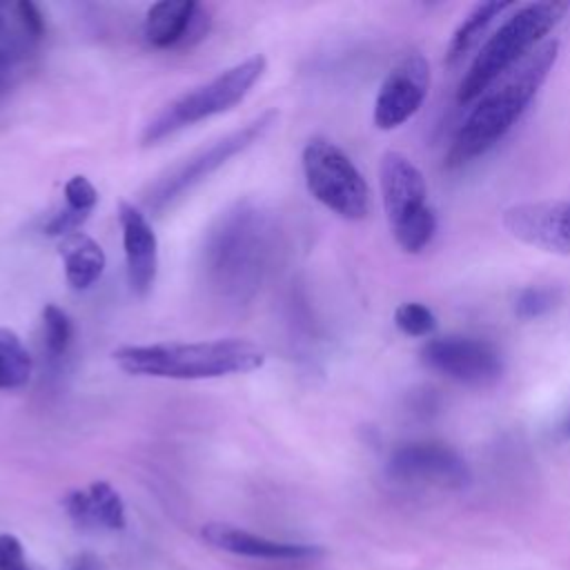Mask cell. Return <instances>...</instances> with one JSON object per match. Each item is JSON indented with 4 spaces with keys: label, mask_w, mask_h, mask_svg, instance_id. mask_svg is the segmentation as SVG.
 I'll return each mask as SVG.
<instances>
[{
    "label": "cell",
    "mask_w": 570,
    "mask_h": 570,
    "mask_svg": "<svg viewBox=\"0 0 570 570\" xmlns=\"http://www.w3.org/2000/svg\"><path fill=\"white\" fill-rule=\"evenodd\" d=\"M559 56V42L546 40L492 82L476 100L448 151V167H463L490 151L523 116Z\"/></svg>",
    "instance_id": "cell-1"
},
{
    "label": "cell",
    "mask_w": 570,
    "mask_h": 570,
    "mask_svg": "<svg viewBox=\"0 0 570 570\" xmlns=\"http://www.w3.org/2000/svg\"><path fill=\"white\" fill-rule=\"evenodd\" d=\"M114 363L131 376L200 381L245 374L263 367L265 352L247 338H216L194 343L122 345L111 354Z\"/></svg>",
    "instance_id": "cell-2"
},
{
    "label": "cell",
    "mask_w": 570,
    "mask_h": 570,
    "mask_svg": "<svg viewBox=\"0 0 570 570\" xmlns=\"http://www.w3.org/2000/svg\"><path fill=\"white\" fill-rule=\"evenodd\" d=\"M568 9V2L543 0L528 2L508 16L474 56L459 82L456 100L461 105L479 100L492 82H497L530 51L546 42V36L563 20Z\"/></svg>",
    "instance_id": "cell-3"
},
{
    "label": "cell",
    "mask_w": 570,
    "mask_h": 570,
    "mask_svg": "<svg viewBox=\"0 0 570 570\" xmlns=\"http://www.w3.org/2000/svg\"><path fill=\"white\" fill-rule=\"evenodd\" d=\"M267 69L265 56L256 53L252 58H245L243 62L220 71L212 80L180 94L171 102H167L147 125L142 131V145H156L163 138L191 127L200 120H207L212 116L225 114L238 102L245 100V96L252 91V87L261 80V76Z\"/></svg>",
    "instance_id": "cell-4"
},
{
    "label": "cell",
    "mask_w": 570,
    "mask_h": 570,
    "mask_svg": "<svg viewBox=\"0 0 570 570\" xmlns=\"http://www.w3.org/2000/svg\"><path fill=\"white\" fill-rule=\"evenodd\" d=\"M383 209L396 245L407 254L423 252L436 232V216L428 203V185L421 169L401 151L381 158Z\"/></svg>",
    "instance_id": "cell-5"
},
{
    "label": "cell",
    "mask_w": 570,
    "mask_h": 570,
    "mask_svg": "<svg viewBox=\"0 0 570 570\" xmlns=\"http://www.w3.org/2000/svg\"><path fill=\"white\" fill-rule=\"evenodd\" d=\"M309 194L345 220L370 214V187L352 158L327 138H312L301 154Z\"/></svg>",
    "instance_id": "cell-6"
},
{
    "label": "cell",
    "mask_w": 570,
    "mask_h": 570,
    "mask_svg": "<svg viewBox=\"0 0 570 570\" xmlns=\"http://www.w3.org/2000/svg\"><path fill=\"white\" fill-rule=\"evenodd\" d=\"M278 120L276 109H267L245 122L243 127L225 134L223 138L214 140L212 145L198 149L176 167H171L165 176H160L147 191L145 203L154 212H163L167 205H171L176 198H180L185 191L196 187L200 180L212 176L216 169H220L227 160L243 154L252 145H256Z\"/></svg>",
    "instance_id": "cell-7"
},
{
    "label": "cell",
    "mask_w": 570,
    "mask_h": 570,
    "mask_svg": "<svg viewBox=\"0 0 570 570\" xmlns=\"http://www.w3.org/2000/svg\"><path fill=\"white\" fill-rule=\"evenodd\" d=\"M265 220L256 209L238 207L220 223L209 243V269L218 287L243 292L254 285L265 258Z\"/></svg>",
    "instance_id": "cell-8"
},
{
    "label": "cell",
    "mask_w": 570,
    "mask_h": 570,
    "mask_svg": "<svg viewBox=\"0 0 570 570\" xmlns=\"http://www.w3.org/2000/svg\"><path fill=\"white\" fill-rule=\"evenodd\" d=\"M421 361L432 372L468 387H490L503 374L501 352L476 336L450 334L430 338L421 347Z\"/></svg>",
    "instance_id": "cell-9"
},
{
    "label": "cell",
    "mask_w": 570,
    "mask_h": 570,
    "mask_svg": "<svg viewBox=\"0 0 570 570\" xmlns=\"http://www.w3.org/2000/svg\"><path fill=\"white\" fill-rule=\"evenodd\" d=\"M392 481L416 488L461 490L470 483L465 459L439 441H412L399 445L385 465Z\"/></svg>",
    "instance_id": "cell-10"
},
{
    "label": "cell",
    "mask_w": 570,
    "mask_h": 570,
    "mask_svg": "<svg viewBox=\"0 0 570 570\" xmlns=\"http://www.w3.org/2000/svg\"><path fill=\"white\" fill-rule=\"evenodd\" d=\"M430 89V65L423 53L405 56L381 82L374 100V125L396 129L407 122L423 105Z\"/></svg>",
    "instance_id": "cell-11"
},
{
    "label": "cell",
    "mask_w": 570,
    "mask_h": 570,
    "mask_svg": "<svg viewBox=\"0 0 570 570\" xmlns=\"http://www.w3.org/2000/svg\"><path fill=\"white\" fill-rule=\"evenodd\" d=\"M501 223L528 247L570 256V200L519 203L503 212Z\"/></svg>",
    "instance_id": "cell-12"
},
{
    "label": "cell",
    "mask_w": 570,
    "mask_h": 570,
    "mask_svg": "<svg viewBox=\"0 0 570 570\" xmlns=\"http://www.w3.org/2000/svg\"><path fill=\"white\" fill-rule=\"evenodd\" d=\"M127 281L136 296H147L158 272V238L149 218L131 203L118 205Z\"/></svg>",
    "instance_id": "cell-13"
},
{
    "label": "cell",
    "mask_w": 570,
    "mask_h": 570,
    "mask_svg": "<svg viewBox=\"0 0 570 570\" xmlns=\"http://www.w3.org/2000/svg\"><path fill=\"white\" fill-rule=\"evenodd\" d=\"M203 537L218 550L240 554V557H252V559L305 561V559H316L323 554V548H318V546L276 541V539L254 534V532H247V530L229 525V523H207L203 528Z\"/></svg>",
    "instance_id": "cell-14"
},
{
    "label": "cell",
    "mask_w": 570,
    "mask_h": 570,
    "mask_svg": "<svg viewBox=\"0 0 570 570\" xmlns=\"http://www.w3.org/2000/svg\"><path fill=\"white\" fill-rule=\"evenodd\" d=\"M203 7L194 0H160L147 9L145 16V40L158 49H171L191 38H203V24L198 13ZM207 27V24H205Z\"/></svg>",
    "instance_id": "cell-15"
},
{
    "label": "cell",
    "mask_w": 570,
    "mask_h": 570,
    "mask_svg": "<svg viewBox=\"0 0 570 570\" xmlns=\"http://www.w3.org/2000/svg\"><path fill=\"white\" fill-rule=\"evenodd\" d=\"M69 519L82 530H122L127 523L125 503L107 481H94L87 490H71L65 497Z\"/></svg>",
    "instance_id": "cell-16"
},
{
    "label": "cell",
    "mask_w": 570,
    "mask_h": 570,
    "mask_svg": "<svg viewBox=\"0 0 570 570\" xmlns=\"http://www.w3.org/2000/svg\"><path fill=\"white\" fill-rule=\"evenodd\" d=\"M58 249L62 256L65 278L73 289L85 292L100 281L107 258L102 247L91 236L73 232L60 240Z\"/></svg>",
    "instance_id": "cell-17"
},
{
    "label": "cell",
    "mask_w": 570,
    "mask_h": 570,
    "mask_svg": "<svg viewBox=\"0 0 570 570\" xmlns=\"http://www.w3.org/2000/svg\"><path fill=\"white\" fill-rule=\"evenodd\" d=\"M510 7H514L512 2H499V0H488V2H479L474 4V9L461 20V24L454 29L448 49H445V62L448 65H456L459 60H463V56L481 40V36L488 31L490 22L501 16L503 11H508Z\"/></svg>",
    "instance_id": "cell-18"
},
{
    "label": "cell",
    "mask_w": 570,
    "mask_h": 570,
    "mask_svg": "<svg viewBox=\"0 0 570 570\" xmlns=\"http://www.w3.org/2000/svg\"><path fill=\"white\" fill-rule=\"evenodd\" d=\"M33 361L22 338L0 325V390L24 387L31 379Z\"/></svg>",
    "instance_id": "cell-19"
},
{
    "label": "cell",
    "mask_w": 570,
    "mask_h": 570,
    "mask_svg": "<svg viewBox=\"0 0 570 570\" xmlns=\"http://www.w3.org/2000/svg\"><path fill=\"white\" fill-rule=\"evenodd\" d=\"M73 338V323L65 309L47 303L42 309V343L49 358H62Z\"/></svg>",
    "instance_id": "cell-20"
},
{
    "label": "cell",
    "mask_w": 570,
    "mask_h": 570,
    "mask_svg": "<svg viewBox=\"0 0 570 570\" xmlns=\"http://www.w3.org/2000/svg\"><path fill=\"white\" fill-rule=\"evenodd\" d=\"M563 289L557 285H528L514 298V314L523 321L541 318L559 307Z\"/></svg>",
    "instance_id": "cell-21"
},
{
    "label": "cell",
    "mask_w": 570,
    "mask_h": 570,
    "mask_svg": "<svg viewBox=\"0 0 570 570\" xmlns=\"http://www.w3.org/2000/svg\"><path fill=\"white\" fill-rule=\"evenodd\" d=\"M394 325L405 336H430L436 330V316L428 305L407 301L394 309Z\"/></svg>",
    "instance_id": "cell-22"
},
{
    "label": "cell",
    "mask_w": 570,
    "mask_h": 570,
    "mask_svg": "<svg viewBox=\"0 0 570 570\" xmlns=\"http://www.w3.org/2000/svg\"><path fill=\"white\" fill-rule=\"evenodd\" d=\"M65 203H67L65 207L89 216L98 203V189L94 187V183L87 176H80V174L71 176L65 183Z\"/></svg>",
    "instance_id": "cell-23"
},
{
    "label": "cell",
    "mask_w": 570,
    "mask_h": 570,
    "mask_svg": "<svg viewBox=\"0 0 570 570\" xmlns=\"http://www.w3.org/2000/svg\"><path fill=\"white\" fill-rule=\"evenodd\" d=\"M0 570H33L18 537L0 534Z\"/></svg>",
    "instance_id": "cell-24"
},
{
    "label": "cell",
    "mask_w": 570,
    "mask_h": 570,
    "mask_svg": "<svg viewBox=\"0 0 570 570\" xmlns=\"http://www.w3.org/2000/svg\"><path fill=\"white\" fill-rule=\"evenodd\" d=\"M13 9H16V16H18V20H20V24H22L24 36H27L29 40L42 38V33H45V20H42V13L38 11V7H36L33 2H29V0H22V2H18Z\"/></svg>",
    "instance_id": "cell-25"
},
{
    "label": "cell",
    "mask_w": 570,
    "mask_h": 570,
    "mask_svg": "<svg viewBox=\"0 0 570 570\" xmlns=\"http://www.w3.org/2000/svg\"><path fill=\"white\" fill-rule=\"evenodd\" d=\"M62 570H107L105 561L94 552H78L67 561Z\"/></svg>",
    "instance_id": "cell-26"
},
{
    "label": "cell",
    "mask_w": 570,
    "mask_h": 570,
    "mask_svg": "<svg viewBox=\"0 0 570 570\" xmlns=\"http://www.w3.org/2000/svg\"><path fill=\"white\" fill-rule=\"evenodd\" d=\"M16 73V53L11 49H0V94L9 87Z\"/></svg>",
    "instance_id": "cell-27"
},
{
    "label": "cell",
    "mask_w": 570,
    "mask_h": 570,
    "mask_svg": "<svg viewBox=\"0 0 570 570\" xmlns=\"http://www.w3.org/2000/svg\"><path fill=\"white\" fill-rule=\"evenodd\" d=\"M554 434L559 441H570V407L561 414V419L554 425Z\"/></svg>",
    "instance_id": "cell-28"
},
{
    "label": "cell",
    "mask_w": 570,
    "mask_h": 570,
    "mask_svg": "<svg viewBox=\"0 0 570 570\" xmlns=\"http://www.w3.org/2000/svg\"><path fill=\"white\" fill-rule=\"evenodd\" d=\"M0 27H2V16H0Z\"/></svg>",
    "instance_id": "cell-29"
}]
</instances>
